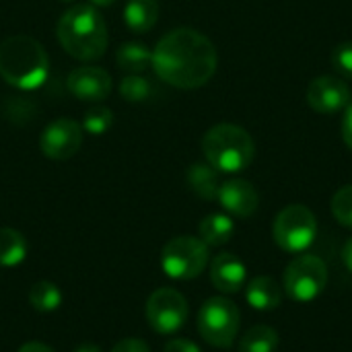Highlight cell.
<instances>
[{
    "label": "cell",
    "instance_id": "cell-1",
    "mask_svg": "<svg viewBox=\"0 0 352 352\" xmlns=\"http://www.w3.org/2000/svg\"><path fill=\"white\" fill-rule=\"evenodd\" d=\"M217 47L200 31L179 27L169 31L153 50L151 66L157 76L177 89L204 87L217 72Z\"/></svg>",
    "mask_w": 352,
    "mask_h": 352
},
{
    "label": "cell",
    "instance_id": "cell-2",
    "mask_svg": "<svg viewBox=\"0 0 352 352\" xmlns=\"http://www.w3.org/2000/svg\"><path fill=\"white\" fill-rule=\"evenodd\" d=\"M60 45L76 60H97L107 50V25L93 4H74L58 21Z\"/></svg>",
    "mask_w": 352,
    "mask_h": 352
},
{
    "label": "cell",
    "instance_id": "cell-3",
    "mask_svg": "<svg viewBox=\"0 0 352 352\" xmlns=\"http://www.w3.org/2000/svg\"><path fill=\"white\" fill-rule=\"evenodd\" d=\"M50 58L43 45L29 35H10L0 43V76L16 89L31 91L45 82Z\"/></svg>",
    "mask_w": 352,
    "mask_h": 352
},
{
    "label": "cell",
    "instance_id": "cell-4",
    "mask_svg": "<svg viewBox=\"0 0 352 352\" xmlns=\"http://www.w3.org/2000/svg\"><path fill=\"white\" fill-rule=\"evenodd\" d=\"M206 163L219 173H239L248 169L256 157L252 136L235 124H217L202 138Z\"/></svg>",
    "mask_w": 352,
    "mask_h": 352
},
{
    "label": "cell",
    "instance_id": "cell-5",
    "mask_svg": "<svg viewBox=\"0 0 352 352\" xmlns=\"http://www.w3.org/2000/svg\"><path fill=\"white\" fill-rule=\"evenodd\" d=\"M272 235L283 252L303 254L314 245L318 237V219L303 204L285 206L274 219Z\"/></svg>",
    "mask_w": 352,
    "mask_h": 352
},
{
    "label": "cell",
    "instance_id": "cell-6",
    "mask_svg": "<svg viewBox=\"0 0 352 352\" xmlns=\"http://www.w3.org/2000/svg\"><path fill=\"white\" fill-rule=\"evenodd\" d=\"M328 285V266L320 256L301 254L289 262L283 276L285 293L297 303L316 301Z\"/></svg>",
    "mask_w": 352,
    "mask_h": 352
},
{
    "label": "cell",
    "instance_id": "cell-7",
    "mask_svg": "<svg viewBox=\"0 0 352 352\" xmlns=\"http://www.w3.org/2000/svg\"><path fill=\"white\" fill-rule=\"evenodd\" d=\"M241 314L231 299L210 297L198 311L200 336L217 349H229L239 332Z\"/></svg>",
    "mask_w": 352,
    "mask_h": 352
},
{
    "label": "cell",
    "instance_id": "cell-8",
    "mask_svg": "<svg viewBox=\"0 0 352 352\" xmlns=\"http://www.w3.org/2000/svg\"><path fill=\"white\" fill-rule=\"evenodd\" d=\"M208 266V245L200 237L182 235L165 243L161 252V268L169 278L192 280Z\"/></svg>",
    "mask_w": 352,
    "mask_h": 352
},
{
    "label": "cell",
    "instance_id": "cell-9",
    "mask_svg": "<svg viewBox=\"0 0 352 352\" xmlns=\"http://www.w3.org/2000/svg\"><path fill=\"white\" fill-rule=\"evenodd\" d=\"M188 320V301L175 289H157L146 301V322L157 334H175Z\"/></svg>",
    "mask_w": 352,
    "mask_h": 352
},
{
    "label": "cell",
    "instance_id": "cell-10",
    "mask_svg": "<svg viewBox=\"0 0 352 352\" xmlns=\"http://www.w3.org/2000/svg\"><path fill=\"white\" fill-rule=\"evenodd\" d=\"M82 144V126L70 118H58L45 126L39 138L41 153L52 161H66L78 153Z\"/></svg>",
    "mask_w": 352,
    "mask_h": 352
},
{
    "label": "cell",
    "instance_id": "cell-11",
    "mask_svg": "<svg viewBox=\"0 0 352 352\" xmlns=\"http://www.w3.org/2000/svg\"><path fill=\"white\" fill-rule=\"evenodd\" d=\"M307 103L314 111L334 116L352 101L351 87L338 76H318L307 87Z\"/></svg>",
    "mask_w": 352,
    "mask_h": 352
},
{
    "label": "cell",
    "instance_id": "cell-12",
    "mask_svg": "<svg viewBox=\"0 0 352 352\" xmlns=\"http://www.w3.org/2000/svg\"><path fill=\"white\" fill-rule=\"evenodd\" d=\"M68 91L89 103H101L111 93V76L99 66H78L68 74Z\"/></svg>",
    "mask_w": 352,
    "mask_h": 352
},
{
    "label": "cell",
    "instance_id": "cell-13",
    "mask_svg": "<svg viewBox=\"0 0 352 352\" xmlns=\"http://www.w3.org/2000/svg\"><path fill=\"white\" fill-rule=\"evenodd\" d=\"M217 200L229 214L237 219H250L260 204L258 190L248 179H237V177L221 184Z\"/></svg>",
    "mask_w": 352,
    "mask_h": 352
},
{
    "label": "cell",
    "instance_id": "cell-14",
    "mask_svg": "<svg viewBox=\"0 0 352 352\" xmlns=\"http://www.w3.org/2000/svg\"><path fill=\"white\" fill-rule=\"evenodd\" d=\"M245 264L233 254H219L210 264V280L217 291L225 295L239 293L245 285Z\"/></svg>",
    "mask_w": 352,
    "mask_h": 352
},
{
    "label": "cell",
    "instance_id": "cell-15",
    "mask_svg": "<svg viewBox=\"0 0 352 352\" xmlns=\"http://www.w3.org/2000/svg\"><path fill=\"white\" fill-rule=\"evenodd\" d=\"M285 289L272 276H256L245 289V301L256 311H272L283 303Z\"/></svg>",
    "mask_w": 352,
    "mask_h": 352
},
{
    "label": "cell",
    "instance_id": "cell-16",
    "mask_svg": "<svg viewBox=\"0 0 352 352\" xmlns=\"http://www.w3.org/2000/svg\"><path fill=\"white\" fill-rule=\"evenodd\" d=\"M124 21L134 33L151 31L159 21V0H128L124 8Z\"/></svg>",
    "mask_w": 352,
    "mask_h": 352
},
{
    "label": "cell",
    "instance_id": "cell-17",
    "mask_svg": "<svg viewBox=\"0 0 352 352\" xmlns=\"http://www.w3.org/2000/svg\"><path fill=\"white\" fill-rule=\"evenodd\" d=\"M198 233H200V239L208 248H221L231 241V237L235 233V223L229 214L212 212L200 221Z\"/></svg>",
    "mask_w": 352,
    "mask_h": 352
},
{
    "label": "cell",
    "instance_id": "cell-18",
    "mask_svg": "<svg viewBox=\"0 0 352 352\" xmlns=\"http://www.w3.org/2000/svg\"><path fill=\"white\" fill-rule=\"evenodd\" d=\"M188 186L202 200H214L219 194V171L210 163H194L186 173Z\"/></svg>",
    "mask_w": 352,
    "mask_h": 352
},
{
    "label": "cell",
    "instance_id": "cell-19",
    "mask_svg": "<svg viewBox=\"0 0 352 352\" xmlns=\"http://www.w3.org/2000/svg\"><path fill=\"white\" fill-rule=\"evenodd\" d=\"M116 60H118L122 70H126L130 74H140V72H144L151 66L153 52L144 43L128 41V43L120 45V50L116 54Z\"/></svg>",
    "mask_w": 352,
    "mask_h": 352
},
{
    "label": "cell",
    "instance_id": "cell-20",
    "mask_svg": "<svg viewBox=\"0 0 352 352\" xmlns=\"http://www.w3.org/2000/svg\"><path fill=\"white\" fill-rule=\"evenodd\" d=\"M276 349L278 332L272 326H254L239 340V352H276Z\"/></svg>",
    "mask_w": 352,
    "mask_h": 352
},
{
    "label": "cell",
    "instance_id": "cell-21",
    "mask_svg": "<svg viewBox=\"0 0 352 352\" xmlns=\"http://www.w3.org/2000/svg\"><path fill=\"white\" fill-rule=\"evenodd\" d=\"M27 256L25 237L8 227L0 229V266H16Z\"/></svg>",
    "mask_w": 352,
    "mask_h": 352
},
{
    "label": "cell",
    "instance_id": "cell-22",
    "mask_svg": "<svg viewBox=\"0 0 352 352\" xmlns=\"http://www.w3.org/2000/svg\"><path fill=\"white\" fill-rule=\"evenodd\" d=\"M29 303L33 309L41 311V314H50L56 311L62 303V293L54 283L47 280H39L31 287L29 291Z\"/></svg>",
    "mask_w": 352,
    "mask_h": 352
},
{
    "label": "cell",
    "instance_id": "cell-23",
    "mask_svg": "<svg viewBox=\"0 0 352 352\" xmlns=\"http://www.w3.org/2000/svg\"><path fill=\"white\" fill-rule=\"evenodd\" d=\"M113 126V111L105 105H95L91 107L85 118H82V128L93 134V136H101L105 134L109 128Z\"/></svg>",
    "mask_w": 352,
    "mask_h": 352
},
{
    "label": "cell",
    "instance_id": "cell-24",
    "mask_svg": "<svg viewBox=\"0 0 352 352\" xmlns=\"http://www.w3.org/2000/svg\"><path fill=\"white\" fill-rule=\"evenodd\" d=\"M120 93L130 103H142L151 97L153 87L146 78H142L138 74H128L120 85Z\"/></svg>",
    "mask_w": 352,
    "mask_h": 352
},
{
    "label": "cell",
    "instance_id": "cell-25",
    "mask_svg": "<svg viewBox=\"0 0 352 352\" xmlns=\"http://www.w3.org/2000/svg\"><path fill=\"white\" fill-rule=\"evenodd\" d=\"M330 208H332L334 219H336L340 225L351 227L352 229V186H344V188H340V190L334 194Z\"/></svg>",
    "mask_w": 352,
    "mask_h": 352
},
{
    "label": "cell",
    "instance_id": "cell-26",
    "mask_svg": "<svg viewBox=\"0 0 352 352\" xmlns=\"http://www.w3.org/2000/svg\"><path fill=\"white\" fill-rule=\"evenodd\" d=\"M332 66L340 74L352 78V41L340 43V45L334 47V52H332Z\"/></svg>",
    "mask_w": 352,
    "mask_h": 352
},
{
    "label": "cell",
    "instance_id": "cell-27",
    "mask_svg": "<svg viewBox=\"0 0 352 352\" xmlns=\"http://www.w3.org/2000/svg\"><path fill=\"white\" fill-rule=\"evenodd\" d=\"M111 352H151L148 344L144 340H138V338H124L120 340Z\"/></svg>",
    "mask_w": 352,
    "mask_h": 352
},
{
    "label": "cell",
    "instance_id": "cell-28",
    "mask_svg": "<svg viewBox=\"0 0 352 352\" xmlns=\"http://www.w3.org/2000/svg\"><path fill=\"white\" fill-rule=\"evenodd\" d=\"M163 352H200V349L194 342L186 340V338H171L165 344V351Z\"/></svg>",
    "mask_w": 352,
    "mask_h": 352
},
{
    "label": "cell",
    "instance_id": "cell-29",
    "mask_svg": "<svg viewBox=\"0 0 352 352\" xmlns=\"http://www.w3.org/2000/svg\"><path fill=\"white\" fill-rule=\"evenodd\" d=\"M342 138L344 144L352 151V101L344 109V118H342Z\"/></svg>",
    "mask_w": 352,
    "mask_h": 352
},
{
    "label": "cell",
    "instance_id": "cell-30",
    "mask_svg": "<svg viewBox=\"0 0 352 352\" xmlns=\"http://www.w3.org/2000/svg\"><path fill=\"white\" fill-rule=\"evenodd\" d=\"M19 352H54L50 346H45V344H41V342H27V344H23Z\"/></svg>",
    "mask_w": 352,
    "mask_h": 352
},
{
    "label": "cell",
    "instance_id": "cell-31",
    "mask_svg": "<svg viewBox=\"0 0 352 352\" xmlns=\"http://www.w3.org/2000/svg\"><path fill=\"white\" fill-rule=\"evenodd\" d=\"M342 262H344V266L352 272V237L346 241V245L342 250Z\"/></svg>",
    "mask_w": 352,
    "mask_h": 352
},
{
    "label": "cell",
    "instance_id": "cell-32",
    "mask_svg": "<svg viewBox=\"0 0 352 352\" xmlns=\"http://www.w3.org/2000/svg\"><path fill=\"white\" fill-rule=\"evenodd\" d=\"M74 352H101V349L95 346V344H82V346H78Z\"/></svg>",
    "mask_w": 352,
    "mask_h": 352
},
{
    "label": "cell",
    "instance_id": "cell-33",
    "mask_svg": "<svg viewBox=\"0 0 352 352\" xmlns=\"http://www.w3.org/2000/svg\"><path fill=\"white\" fill-rule=\"evenodd\" d=\"M89 2H91L93 6H99V8H101V6H111L116 0H89Z\"/></svg>",
    "mask_w": 352,
    "mask_h": 352
},
{
    "label": "cell",
    "instance_id": "cell-34",
    "mask_svg": "<svg viewBox=\"0 0 352 352\" xmlns=\"http://www.w3.org/2000/svg\"><path fill=\"white\" fill-rule=\"evenodd\" d=\"M64 2H70V0H64Z\"/></svg>",
    "mask_w": 352,
    "mask_h": 352
}]
</instances>
